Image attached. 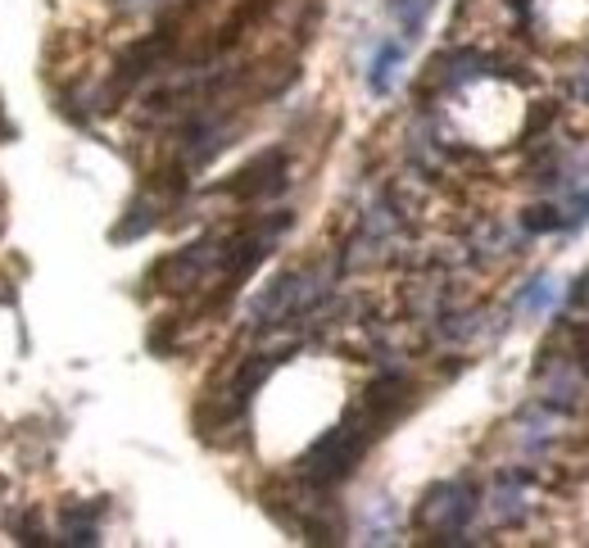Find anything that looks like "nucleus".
I'll use <instances>...</instances> for the list:
<instances>
[{"label": "nucleus", "mask_w": 589, "mask_h": 548, "mask_svg": "<svg viewBox=\"0 0 589 548\" xmlns=\"http://www.w3.org/2000/svg\"><path fill=\"white\" fill-rule=\"evenodd\" d=\"M472 516V490L468 485H436L426 495V508H422V522L436 531V535H458L468 526Z\"/></svg>", "instance_id": "nucleus-1"}, {"label": "nucleus", "mask_w": 589, "mask_h": 548, "mask_svg": "<svg viewBox=\"0 0 589 548\" xmlns=\"http://www.w3.org/2000/svg\"><path fill=\"white\" fill-rule=\"evenodd\" d=\"M282 177H286V155L282 150H268V155H259L232 181V191L236 195H272V191H282Z\"/></svg>", "instance_id": "nucleus-2"}, {"label": "nucleus", "mask_w": 589, "mask_h": 548, "mask_svg": "<svg viewBox=\"0 0 589 548\" xmlns=\"http://www.w3.org/2000/svg\"><path fill=\"white\" fill-rule=\"evenodd\" d=\"M399 64H404V46H399V41H381V50L372 55V69H367L372 96H390V86L399 78Z\"/></svg>", "instance_id": "nucleus-3"}, {"label": "nucleus", "mask_w": 589, "mask_h": 548, "mask_svg": "<svg viewBox=\"0 0 589 548\" xmlns=\"http://www.w3.org/2000/svg\"><path fill=\"white\" fill-rule=\"evenodd\" d=\"M431 5H436V0H394V14H399V23H404V37L409 41L422 37V23H426Z\"/></svg>", "instance_id": "nucleus-4"}, {"label": "nucleus", "mask_w": 589, "mask_h": 548, "mask_svg": "<svg viewBox=\"0 0 589 548\" xmlns=\"http://www.w3.org/2000/svg\"><path fill=\"white\" fill-rule=\"evenodd\" d=\"M517 303H521V313H544L549 303H553V282H549V277H535L531 286L521 290V299H517Z\"/></svg>", "instance_id": "nucleus-5"}, {"label": "nucleus", "mask_w": 589, "mask_h": 548, "mask_svg": "<svg viewBox=\"0 0 589 548\" xmlns=\"http://www.w3.org/2000/svg\"><path fill=\"white\" fill-rule=\"evenodd\" d=\"M557 227H567V218H563V213H557L553 204L526 209V231H557Z\"/></svg>", "instance_id": "nucleus-6"}, {"label": "nucleus", "mask_w": 589, "mask_h": 548, "mask_svg": "<svg viewBox=\"0 0 589 548\" xmlns=\"http://www.w3.org/2000/svg\"><path fill=\"white\" fill-rule=\"evenodd\" d=\"M576 96H580V100H589V69L576 78Z\"/></svg>", "instance_id": "nucleus-7"}]
</instances>
